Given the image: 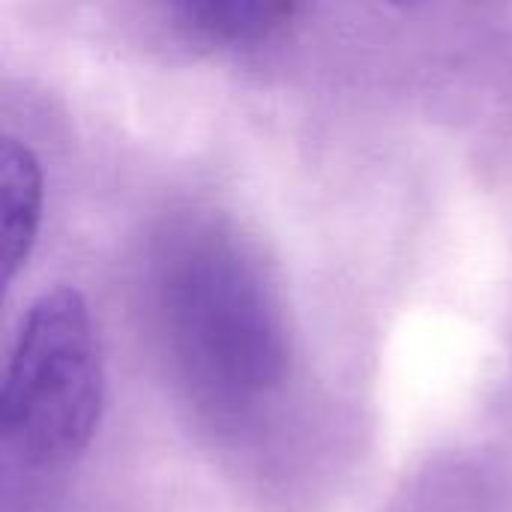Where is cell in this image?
<instances>
[{"label": "cell", "mask_w": 512, "mask_h": 512, "mask_svg": "<svg viewBox=\"0 0 512 512\" xmlns=\"http://www.w3.org/2000/svg\"><path fill=\"white\" fill-rule=\"evenodd\" d=\"M303 0H165L174 27L213 51H252L276 39Z\"/></svg>", "instance_id": "3"}, {"label": "cell", "mask_w": 512, "mask_h": 512, "mask_svg": "<svg viewBox=\"0 0 512 512\" xmlns=\"http://www.w3.org/2000/svg\"><path fill=\"white\" fill-rule=\"evenodd\" d=\"M0 204H3V279L12 282L30 261L45 207V171L39 156L15 135L0 147Z\"/></svg>", "instance_id": "4"}, {"label": "cell", "mask_w": 512, "mask_h": 512, "mask_svg": "<svg viewBox=\"0 0 512 512\" xmlns=\"http://www.w3.org/2000/svg\"><path fill=\"white\" fill-rule=\"evenodd\" d=\"M105 366L90 306L75 288H51L24 312L0 390V435L30 468H66L96 438Z\"/></svg>", "instance_id": "2"}, {"label": "cell", "mask_w": 512, "mask_h": 512, "mask_svg": "<svg viewBox=\"0 0 512 512\" xmlns=\"http://www.w3.org/2000/svg\"><path fill=\"white\" fill-rule=\"evenodd\" d=\"M396 9H429V6H450V3H471V0H384Z\"/></svg>", "instance_id": "5"}, {"label": "cell", "mask_w": 512, "mask_h": 512, "mask_svg": "<svg viewBox=\"0 0 512 512\" xmlns=\"http://www.w3.org/2000/svg\"><path fill=\"white\" fill-rule=\"evenodd\" d=\"M150 300L168 369L204 414L240 423L282 390L291 369L282 306L225 222L195 216L162 234Z\"/></svg>", "instance_id": "1"}]
</instances>
